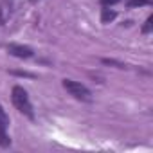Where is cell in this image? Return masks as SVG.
<instances>
[{
	"instance_id": "1",
	"label": "cell",
	"mask_w": 153,
	"mask_h": 153,
	"mask_svg": "<svg viewBox=\"0 0 153 153\" xmlns=\"http://www.w3.org/2000/svg\"><path fill=\"white\" fill-rule=\"evenodd\" d=\"M11 99H13V105L16 106V110H18L20 114H24V115L29 117V119H34L33 105H31L29 96H27V92H25L24 87H20V85L13 87V90H11Z\"/></svg>"
},
{
	"instance_id": "2",
	"label": "cell",
	"mask_w": 153,
	"mask_h": 153,
	"mask_svg": "<svg viewBox=\"0 0 153 153\" xmlns=\"http://www.w3.org/2000/svg\"><path fill=\"white\" fill-rule=\"evenodd\" d=\"M63 88L78 101L83 103H90L92 101V92L79 81H74V79H63Z\"/></svg>"
},
{
	"instance_id": "3",
	"label": "cell",
	"mask_w": 153,
	"mask_h": 153,
	"mask_svg": "<svg viewBox=\"0 0 153 153\" xmlns=\"http://www.w3.org/2000/svg\"><path fill=\"white\" fill-rule=\"evenodd\" d=\"M7 126H9V117L2 108V105H0V146L2 148H9L11 144V139L7 135Z\"/></svg>"
},
{
	"instance_id": "4",
	"label": "cell",
	"mask_w": 153,
	"mask_h": 153,
	"mask_svg": "<svg viewBox=\"0 0 153 153\" xmlns=\"http://www.w3.org/2000/svg\"><path fill=\"white\" fill-rule=\"evenodd\" d=\"M7 52L13 54V56H16V58H22V59H27V58H31V56L34 54L31 47L20 45V43H9V45H7Z\"/></svg>"
},
{
	"instance_id": "5",
	"label": "cell",
	"mask_w": 153,
	"mask_h": 153,
	"mask_svg": "<svg viewBox=\"0 0 153 153\" xmlns=\"http://www.w3.org/2000/svg\"><path fill=\"white\" fill-rule=\"evenodd\" d=\"M15 13V0H2L0 2V25H4Z\"/></svg>"
},
{
	"instance_id": "6",
	"label": "cell",
	"mask_w": 153,
	"mask_h": 153,
	"mask_svg": "<svg viewBox=\"0 0 153 153\" xmlns=\"http://www.w3.org/2000/svg\"><path fill=\"white\" fill-rule=\"evenodd\" d=\"M115 18V11H112V9H103V13H101V22L103 24H108V22H112Z\"/></svg>"
},
{
	"instance_id": "7",
	"label": "cell",
	"mask_w": 153,
	"mask_h": 153,
	"mask_svg": "<svg viewBox=\"0 0 153 153\" xmlns=\"http://www.w3.org/2000/svg\"><path fill=\"white\" fill-rule=\"evenodd\" d=\"M149 0H130L128 7H140V6H148Z\"/></svg>"
},
{
	"instance_id": "8",
	"label": "cell",
	"mask_w": 153,
	"mask_h": 153,
	"mask_svg": "<svg viewBox=\"0 0 153 153\" xmlns=\"http://www.w3.org/2000/svg\"><path fill=\"white\" fill-rule=\"evenodd\" d=\"M151 27H153V16H148V20H146V24H144V27H142V33L148 34V33L151 31Z\"/></svg>"
},
{
	"instance_id": "9",
	"label": "cell",
	"mask_w": 153,
	"mask_h": 153,
	"mask_svg": "<svg viewBox=\"0 0 153 153\" xmlns=\"http://www.w3.org/2000/svg\"><path fill=\"white\" fill-rule=\"evenodd\" d=\"M101 2H103L105 6H114V4L117 2V0H101Z\"/></svg>"
},
{
	"instance_id": "10",
	"label": "cell",
	"mask_w": 153,
	"mask_h": 153,
	"mask_svg": "<svg viewBox=\"0 0 153 153\" xmlns=\"http://www.w3.org/2000/svg\"><path fill=\"white\" fill-rule=\"evenodd\" d=\"M31 2H36V0H31Z\"/></svg>"
}]
</instances>
